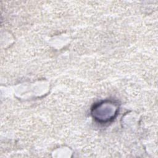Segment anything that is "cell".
<instances>
[{
  "instance_id": "cell-1",
  "label": "cell",
  "mask_w": 158,
  "mask_h": 158,
  "mask_svg": "<svg viewBox=\"0 0 158 158\" xmlns=\"http://www.w3.org/2000/svg\"><path fill=\"white\" fill-rule=\"evenodd\" d=\"M118 111L119 104L117 101L106 99L94 104L91 108V113L97 122L105 124L114 120Z\"/></svg>"
}]
</instances>
